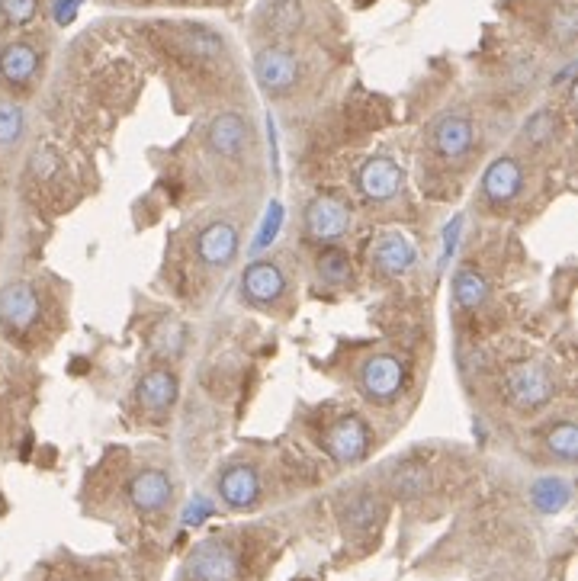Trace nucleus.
Listing matches in <instances>:
<instances>
[{
    "label": "nucleus",
    "instance_id": "2",
    "mask_svg": "<svg viewBox=\"0 0 578 581\" xmlns=\"http://www.w3.org/2000/svg\"><path fill=\"white\" fill-rule=\"evenodd\" d=\"M254 78L267 97H286L296 90L302 78V65L293 52L283 49V45H264V49L254 55Z\"/></svg>",
    "mask_w": 578,
    "mask_h": 581
},
{
    "label": "nucleus",
    "instance_id": "12",
    "mask_svg": "<svg viewBox=\"0 0 578 581\" xmlns=\"http://www.w3.org/2000/svg\"><path fill=\"white\" fill-rule=\"evenodd\" d=\"M370 264L386 277H405L418 264V248L402 232H383L370 251Z\"/></svg>",
    "mask_w": 578,
    "mask_h": 581
},
{
    "label": "nucleus",
    "instance_id": "28",
    "mask_svg": "<svg viewBox=\"0 0 578 581\" xmlns=\"http://www.w3.org/2000/svg\"><path fill=\"white\" fill-rule=\"evenodd\" d=\"M373 517H376V501L373 498H357L347 504L344 511V527H354V530H370L373 527Z\"/></svg>",
    "mask_w": 578,
    "mask_h": 581
},
{
    "label": "nucleus",
    "instance_id": "23",
    "mask_svg": "<svg viewBox=\"0 0 578 581\" xmlns=\"http://www.w3.org/2000/svg\"><path fill=\"white\" fill-rule=\"evenodd\" d=\"M26 135V113L20 103L0 100V151H13Z\"/></svg>",
    "mask_w": 578,
    "mask_h": 581
},
{
    "label": "nucleus",
    "instance_id": "17",
    "mask_svg": "<svg viewBox=\"0 0 578 581\" xmlns=\"http://www.w3.org/2000/svg\"><path fill=\"white\" fill-rule=\"evenodd\" d=\"M39 74V52L33 42H7L4 49H0V78H4L10 87L17 90H26L29 84L36 81Z\"/></svg>",
    "mask_w": 578,
    "mask_h": 581
},
{
    "label": "nucleus",
    "instance_id": "27",
    "mask_svg": "<svg viewBox=\"0 0 578 581\" xmlns=\"http://www.w3.org/2000/svg\"><path fill=\"white\" fill-rule=\"evenodd\" d=\"M39 13V0H0V20L10 26L33 23Z\"/></svg>",
    "mask_w": 578,
    "mask_h": 581
},
{
    "label": "nucleus",
    "instance_id": "20",
    "mask_svg": "<svg viewBox=\"0 0 578 581\" xmlns=\"http://www.w3.org/2000/svg\"><path fill=\"white\" fill-rule=\"evenodd\" d=\"M559 135H562L559 116L553 110H537V113L527 116L521 132H517V139H521V145L527 151H546V148H553L559 142Z\"/></svg>",
    "mask_w": 578,
    "mask_h": 581
},
{
    "label": "nucleus",
    "instance_id": "24",
    "mask_svg": "<svg viewBox=\"0 0 578 581\" xmlns=\"http://www.w3.org/2000/svg\"><path fill=\"white\" fill-rule=\"evenodd\" d=\"M318 277H322V283L328 286H341L351 280V254L341 251V248H325L322 254H318Z\"/></svg>",
    "mask_w": 578,
    "mask_h": 581
},
{
    "label": "nucleus",
    "instance_id": "13",
    "mask_svg": "<svg viewBox=\"0 0 578 581\" xmlns=\"http://www.w3.org/2000/svg\"><path fill=\"white\" fill-rule=\"evenodd\" d=\"M251 142V126L241 113H219L206 126V145L219 158H238Z\"/></svg>",
    "mask_w": 578,
    "mask_h": 581
},
{
    "label": "nucleus",
    "instance_id": "15",
    "mask_svg": "<svg viewBox=\"0 0 578 581\" xmlns=\"http://www.w3.org/2000/svg\"><path fill=\"white\" fill-rule=\"evenodd\" d=\"M187 572L193 581H235L238 559H235L232 549L222 546V543H203V546L193 549Z\"/></svg>",
    "mask_w": 578,
    "mask_h": 581
},
{
    "label": "nucleus",
    "instance_id": "6",
    "mask_svg": "<svg viewBox=\"0 0 578 581\" xmlns=\"http://www.w3.org/2000/svg\"><path fill=\"white\" fill-rule=\"evenodd\" d=\"M306 232L315 241H338L351 232V206L341 196L322 193L306 206Z\"/></svg>",
    "mask_w": 578,
    "mask_h": 581
},
{
    "label": "nucleus",
    "instance_id": "7",
    "mask_svg": "<svg viewBox=\"0 0 578 581\" xmlns=\"http://www.w3.org/2000/svg\"><path fill=\"white\" fill-rule=\"evenodd\" d=\"M286 273L277 261H254L241 273V296L251 305H277L286 296Z\"/></svg>",
    "mask_w": 578,
    "mask_h": 581
},
{
    "label": "nucleus",
    "instance_id": "16",
    "mask_svg": "<svg viewBox=\"0 0 578 581\" xmlns=\"http://www.w3.org/2000/svg\"><path fill=\"white\" fill-rule=\"evenodd\" d=\"M135 395H139V402L145 411L151 415H164V411H171L177 405V395H180V379L174 376V370H167V366H158V370H148L139 386H135Z\"/></svg>",
    "mask_w": 578,
    "mask_h": 581
},
{
    "label": "nucleus",
    "instance_id": "29",
    "mask_svg": "<svg viewBox=\"0 0 578 581\" xmlns=\"http://www.w3.org/2000/svg\"><path fill=\"white\" fill-rule=\"evenodd\" d=\"M280 225H283V206H280V203H270V209H267V219H264V225H261V232H257L254 251L267 248V244H270L273 238H277Z\"/></svg>",
    "mask_w": 578,
    "mask_h": 581
},
{
    "label": "nucleus",
    "instance_id": "18",
    "mask_svg": "<svg viewBox=\"0 0 578 581\" xmlns=\"http://www.w3.org/2000/svg\"><path fill=\"white\" fill-rule=\"evenodd\" d=\"M174 495V482L167 479V472L161 469H145L129 482V498L142 514H155L161 511Z\"/></svg>",
    "mask_w": 578,
    "mask_h": 581
},
{
    "label": "nucleus",
    "instance_id": "22",
    "mask_svg": "<svg viewBox=\"0 0 578 581\" xmlns=\"http://www.w3.org/2000/svg\"><path fill=\"white\" fill-rule=\"evenodd\" d=\"M184 344H187V328H184V321H177V318L158 321L148 334V350L164 360H174L184 354Z\"/></svg>",
    "mask_w": 578,
    "mask_h": 581
},
{
    "label": "nucleus",
    "instance_id": "31",
    "mask_svg": "<svg viewBox=\"0 0 578 581\" xmlns=\"http://www.w3.org/2000/svg\"><path fill=\"white\" fill-rule=\"evenodd\" d=\"M212 508H209V501H203V498H196L190 508H187V514H184V524H200L203 517L209 514Z\"/></svg>",
    "mask_w": 578,
    "mask_h": 581
},
{
    "label": "nucleus",
    "instance_id": "21",
    "mask_svg": "<svg viewBox=\"0 0 578 581\" xmlns=\"http://www.w3.org/2000/svg\"><path fill=\"white\" fill-rule=\"evenodd\" d=\"M572 501V485L562 476H543L530 485V504L540 514H559Z\"/></svg>",
    "mask_w": 578,
    "mask_h": 581
},
{
    "label": "nucleus",
    "instance_id": "25",
    "mask_svg": "<svg viewBox=\"0 0 578 581\" xmlns=\"http://www.w3.org/2000/svg\"><path fill=\"white\" fill-rule=\"evenodd\" d=\"M546 450H550L556 460L562 463H575L578 456V427L572 421L556 424L550 434H546Z\"/></svg>",
    "mask_w": 578,
    "mask_h": 581
},
{
    "label": "nucleus",
    "instance_id": "5",
    "mask_svg": "<svg viewBox=\"0 0 578 581\" xmlns=\"http://www.w3.org/2000/svg\"><path fill=\"white\" fill-rule=\"evenodd\" d=\"M405 187V171L399 161L389 155H373L360 164L357 171V190L367 196L370 203H389L402 193Z\"/></svg>",
    "mask_w": 578,
    "mask_h": 581
},
{
    "label": "nucleus",
    "instance_id": "9",
    "mask_svg": "<svg viewBox=\"0 0 578 581\" xmlns=\"http://www.w3.org/2000/svg\"><path fill=\"white\" fill-rule=\"evenodd\" d=\"M241 235L232 222H212L196 235V261L209 270H225L238 257Z\"/></svg>",
    "mask_w": 578,
    "mask_h": 581
},
{
    "label": "nucleus",
    "instance_id": "14",
    "mask_svg": "<svg viewBox=\"0 0 578 581\" xmlns=\"http://www.w3.org/2000/svg\"><path fill=\"white\" fill-rule=\"evenodd\" d=\"M219 498L232 511H251L261 501V476L254 466H228L219 476Z\"/></svg>",
    "mask_w": 578,
    "mask_h": 581
},
{
    "label": "nucleus",
    "instance_id": "3",
    "mask_svg": "<svg viewBox=\"0 0 578 581\" xmlns=\"http://www.w3.org/2000/svg\"><path fill=\"white\" fill-rule=\"evenodd\" d=\"M360 389L373 405H392L405 389V363L395 354H373L360 370Z\"/></svg>",
    "mask_w": 578,
    "mask_h": 581
},
{
    "label": "nucleus",
    "instance_id": "26",
    "mask_svg": "<svg viewBox=\"0 0 578 581\" xmlns=\"http://www.w3.org/2000/svg\"><path fill=\"white\" fill-rule=\"evenodd\" d=\"M302 26V7L293 4V0H280L270 10V29L273 33H296Z\"/></svg>",
    "mask_w": 578,
    "mask_h": 581
},
{
    "label": "nucleus",
    "instance_id": "19",
    "mask_svg": "<svg viewBox=\"0 0 578 581\" xmlns=\"http://www.w3.org/2000/svg\"><path fill=\"white\" fill-rule=\"evenodd\" d=\"M492 296V286L489 280L482 277L479 270L473 267H460L453 273V302H456V309H463V312H479L485 302H489Z\"/></svg>",
    "mask_w": 578,
    "mask_h": 581
},
{
    "label": "nucleus",
    "instance_id": "30",
    "mask_svg": "<svg viewBox=\"0 0 578 581\" xmlns=\"http://www.w3.org/2000/svg\"><path fill=\"white\" fill-rule=\"evenodd\" d=\"M78 7H81V0H58L55 4V20L58 23H71L74 20V13H78Z\"/></svg>",
    "mask_w": 578,
    "mask_h": 581
},
{
    "label": "nucleus",
    "instance_id": "4",
    "mask_svg": "<svg viewBox=\"0 0 578 581\" xmlns=\"http://www.w3.org/2000/svg\"><path fill=\"white\" fill-rule=\"evenodd\" d=\"M370 443H373V434H370V424L363 421L360 415H344L338 418L325 434V450L334 463L341 466H354L360 463L363 456L370 453Z\"/></svg>",
    "mask_w": 578,
    "mask_h": 581
},
{
    "label": "nucleus",
    "instance_id": "11",
    "mask_svg": "<svg viewBox=\"0 0 578 581\" xmlns=\"http://www.w3.org/2000/svg\"><path fill=\"white\" fill-rule=\"evenodd\" d=\"M39 318V296L36 289L23 283V280H13L0 289V325L13 334H23L36 325Z\"/></svg>",
    "mask_w": 578,
    "mask_h": 581
},
{
    "label": "nucleus",
    "instance_id": "10",
    "mask_svg": "<svg viewBox=\"0 0 578 581\" xmlns=\"http://www.w3.org/2000/svg\"><path fill=\"white\" fill-rule=\"evenodd\" d=\"M473 139H476L473 119L463 113H444V116H437L431 126V148L444 161L466 158L469 148H473Z\"/></svg>",
    "mask_w": 578,
    "mask_h": 581
},
{
    "label": "nucleus",
    "instance_id": "1",
    "mask_svg": "<svg viewBox=\"0 0 578 581\" xmlns=\"http://www.w3.org/2000/svg\"><path fill=\"white\" fill-rule=\"evenodd\" d=\"M505 392L517 411H537L556 399V376L546 363H521L505 376Z\"/></svg>",
    "mask_w": 578,
    "mask_h": 581
},
{
    "label": "nucleus",
    "instance_id": "8",
    "mask_svg": "<svg viewBox=\"0 0 578 581\" xmlns=\"http://www.w3.org/2000/svg\"><path fill=\"white\" fill-rule=\"evenodd\" d=\"M524 190V164L514 155H498L482 174V196L492 206H511Z\"/></svg>",
    "mask_w": 578,
    "mask_h": 581
}]
</instances>
